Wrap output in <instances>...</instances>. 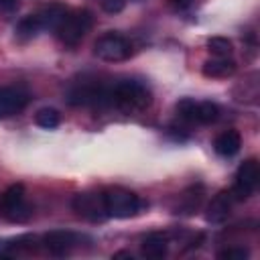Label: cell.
Listing matches in <instances>:
<instances>
[{"instance_id":"12","label":"cell","mask_w":260,"mask_h":260,"mask_svg":"<svg viewBox=\"0 0 260 260\" xmlns=\"http://www.w3.org/2000/svg\"><path fill=\"white\" fill-rule=\"evenodd\" d=\"M232 203H234V197L230 191H219L207 205V211H205V219L209 223H221L228 219L230 211H232Z\"/></svg>"},{"instance_id":"25","label":"cell","mask_w":260,"mask_h":260,"mask_svg":"<svg viewBox=\"0 0 260 260\" xmlns=\"http://www.w3.org/2000/svg\"><path fill=\"white\" fill-rule=\"evenodd\" d=\"M16 6V0H0V8L4 10H12Z\"/></svg>"},{"instance_id":"8","label":"cell","mask_w":260,"mask_h":260,"mask_svg":"<svg viewBox=\"0 0 260 260\" xmlns=\"http://www.w3.org/2000/svg\"><path fill=\"white\" fill-rule=\"evenodd\" d=\"M73 205V211L83 217V219H89V221H102L108 217L106 213V207H104V199H102V193H93V191H83V193H77L71 201Z\"/></svg>"},{"instance_id":"3","label":"cell","mask_w":260,"mask_h":260,"mask_svg":"<svg viewBox=\"0 0 260 260\" xmlns=\"http://www.w3.org/2000/svg\"><path fill=\"white\" fill-rule=\"evenodd\" d=\"M91 24H93V14L87 8H79V10L67 12V16L63 18V22L59 24V28L55 32L61 43L73 47L89 32Z\"/></svg>"},{"instance_id":"14","label":"cell","mask_w":260,"mask_h":260,"mask_svg":"<svg viewBox=\"0 0 260 260\" xmlns=\"http://www.w3.org/2000/svg\"><path fill=\"white\" fill-rule=\"evenodd\" d=\"M169 252V234L167 232H150L140 246V254L144 258H162Z\"/></svg>"},{"instance_id":"20","label":"cell","mask_w":260,"mask_h":260,"mask_svg":"<svg viewBox=\"0 0 260 260\" xmlns=\"http://www.w3.org/2000/svg\"><path fill=\"white\" fill-rule=\"evenodd\" d=\"M207 49H209V53L213 57H230L232 51H234V45L225 37H211L207 41Z\"/></svg>"},{"instance_id":"4","label":"cell","mask_w":260,"mask_h":260,"mask_svg":"<svg viewBox=\"0 0 260 260\" xmlns=\"http://www.w3.org/2000/svg\"><path fill=\"white\" fill-rule=\"evenodd\" d=\"M0 215L12 223L26 221L30 217V207L26 205L24 199V187L20 183L10 185L2 197H0Z\"/></svg>"},{"instance_id":"21","label":"cell","mask_w":260,"mask_h":260,"mask_svg":"<svg viewBox=\"0 0 260 260\" xmlns=\"http://www.w3.org/2000/svg\"><path fill=\"white\" fill-rule=\"evenodd\" d=\"M195 108H197V102L191 100V98H183L179 104H177V114L181 120L185 122H195Z\"/></svg>"},{"instance_id":"6","label":"cell","mask_w":260,"mask_h":260,"mask_svg":"<svg viewBox=\"0 0 260 260\" xmlns=\"http://www.w3.org/2000/svg\"><path fill=\"white\" fill-rule=\"evenodd\" d=\"M258 181H260V167H258V160L256 158H248L244 160L238 171H236V181H234V187H232V197L236 201H244L248 199L250 195H254L256 187H258Z\"/></svg>"},{"instance_id":"1","label":"cell","mask_w":260,"mask_h":260,"mask_svg":"<svg viewBox=\"0 0 260 260\" xmlns=\"http://www.w3.org/2000/svg\"><path fill=\"white\" fill-rule=\"evenodd\" d=\"M152 102L150 89L134 79H126L120 81L112 87V104H116L118 108L126 110V112H140L146 110Z\"/></svg>"},{"instance_id":"7","label":"cell","mask_w":260,"mask_h":260,"mask_svg":"<svg viewBox=\"0 0 260 260\" xmlns=\"http://www.w3.org/2000/svg\"><path fill=\"white\" fill-rule=\"evenodd\" d=\"M67 102L71 106L112 104V89H108L100 83H77L67 91Z\"/></svg>"},{"instance_id":"22","label":"cell","mask_w":260,"mask_h":260,"mask_svg":"<svg viewBox=\"0 0 260 260\" xmlns=\"http://www.w3.org/2000/svg\"><path fill=\"white\" fill-rule=\"evenodd\" d=\"M217 258H221V260H246L248 250L242 248V246H232V248H225V250L217 252Z\"/></svg>"},{"instance_id":"23","label":"cell","mask_w":260,"mask_h":260,"mask_svg":"<svg viewBox=\"0 0 260 260\" xmlns=\"http://www.w3.org/2000/svg\"><path fill=\"white\" fill-rule=\"evenodd\" d=\"M102 6H104V10H106V12H110V14H116V12L124 10V6H126V0H102Z\"/></svg>"},{"instance_id":"10","label":"cell","mask_w":260,"mask_h":260,"mask_svg":"<svg viewBox=\"0 0 260 260\" xmlns=\"http://www.w3.org/2000/svg\"><path fill=\"white\" fill-rule=\"evenodd\" d=\"M43 244L53 256H65L79 244V236L69 230H55V232L45 234Z\"/></svg>"},{"instance_id":"5","label":"cell","mask_w":260,"mask_h":260,"mask_svg":"<svg viewBox=\"0 0 260 260\" xmlns=\"http://www.w3.org/2000/svg\"><path fill=\"white\" fill-rule=\"evenodd\" d=\"M93 53L108 63H118V61H126L132 53V45L126 37L118 35V32H106L102 35L95 45H93Z\"/></svg>"},{"instance_id":"15","label":"cell","mask_w":260,"mask_h":260,"mask_svg":"<svg viewBox=\"0 0 260 260\" xmlns=\"http://www.w3.org/2000/svg\"><path fill=\"white\" fill-rule=\"evenodd\" d=\"M236 61L230 57H213L203 63V75L211 79H223L236 73Z\"/></svg>"},{"instance_id":"19","label":"cell","mask_w":260,"mask_h":260,"mask_svg":"<svg viewBox=\"0 0 260 260\" xmlns=\"http://www.w3.org/2000/svg\"><path fill=\"white\" fill-rule=\"evenodd\" d=\"M35 122H37V126L51 130V128H57V126H59L61 116H59V112H57L55 108H41V110L35 114Z\"/></svg>"},{"instance_id":"9","label":"cell","mask_w":260,"mask_h":260,"mask_svg":"<svg viewBox=\"0 0 260 260\" xmlns=\"http://www.w3.org/2000/svg\"><path fill=\"white\" fill-rule=\"evenodd\" d=\"M203 197H205V187L201 183H195V185L187 187L185 191L179 193L177 203L173 205V213H177V215H193L201 207Z\"/></svg>"},{"instance_id":"24","label":"cell","mask_w":260,"mask_h":260,"mask_svg":"<svg viewBox=\"0 0 260 260\" xmlns=\"http://www.w3.org/2000/svg\"><path fill=\"white\" fill-rule=\"evenodd\" d=\"M195 4V0H173V8L175 10H187Z\"/></svg>"},{"instance_id":"13","label":"cell","mask_w":260,"mask_h":260,"mask_svg":"<svg viewBox=\"0 0 260 260\" xmlns=\"http://www.w3.org/2000/svg\"><path fill=\"white\" fill-rule=\"evenodd\" d=\"M67 6L61 4V2H51V4H45L37 14L39 22H41V28L43 30H57L59 24L63 22V18L67 16Z\"/></svg>"},{"instance_id":"11","label":"cell","mask_w":260,"mask_h":260,"mask_svg":"<svg viewBox=\"0 0 260 260\" xmlns=\"http://www.w3.org/2000/svg\"><path fill=\"white\" fill-rule=\"evenodd\" d=\"M28 104V95L18 87H0V120L22 112Z\"/></svg>"},{"instance_id":"2","label":"cell","mask_w":260,"mask_h":260,"mask_svg":"<svg viewBox=\"0 0 260 260\" xmlns=\"http://www.w3.org/2000/svg\"><path fill=\"white\" fill-rule=\"evenodd\" d=\"M102 199H104V207L108 217H118V219H126V217H134L140 207L142 201L140 197L124 187H108L102 191Z\"/></svg>"},{"instance_id":"17","label":"cell","mask_w":260,"mask_h":260,"mask_svg":"<svg viewBox=\"0 0 260 260\" xmlns=\"http://www.w3.org/2000/svg\"><path fill=\"white\" fill-rule=\"evenodd\" d=\"M41 30H43V28H41V22H39L37 14H28V16H24V18H20L18 24H16V37H18L20 41H30V39H35Z\"/></svg>"},{"instance_id":"16","label":"cell","mask_w":260,"mask_h":260,"mask_svg":"<svg viewBox=\"0 0 260 260\" xmlns=\"http://www.w3.org/2000/svg\"><path fill=\"white\" fill-rule=\"evenodd\" d=\"M213 148L219 156H234L242 148V136L238 130H225L213 140Z\"/></svg>"},{"instance_id":"18","label":"cell","mask_w":260,"mask_h":260,"mask_svg":"<svg viewBox=\"0 0 260 260\" xmlns=\"http://www.w3.org/2000/svg\"><path fill=\"white\" fill-rule=\"evenodd\" d=\"M219 118V108L213 102H197L195 108V122L197 124H213Z\"/></svg>"}]
</instances>
